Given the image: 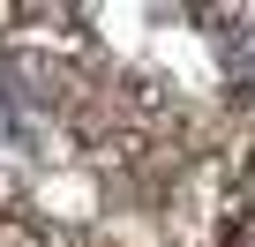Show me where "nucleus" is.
<instances>
[{
	"label": "nucleus",
	"mask_w": 255,
	"mask_h": 247,
	"mask_svg": "<svg viewBox=\"0 0 255 247\" xmlns=\"http://www.w3.org/2000/svg\"><path fill=\"white\" fill-rule=\"evenodd\" d=\"M233 75H240V82L255 90V38H240V53H233Z\"/></svg>",
	"instance_id": "obj_1"
}]
</instances>
